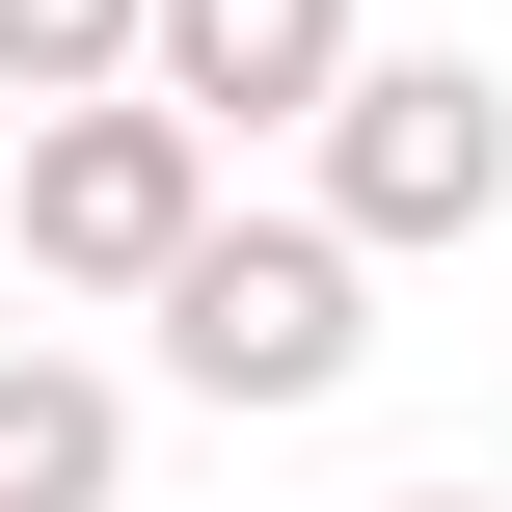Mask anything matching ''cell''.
Masks as SVG:
<instances>
[{"label":"cell","mask_w":512,"mask_h":512,"mask_svg":"<svg viewBox=\"0 0 512 512\" xmlns=\"http://www.w3.org/2000/svg\"><path fill=\"white\" fill-rule=\"evenodd\" d=\"M351 378H378V270H351L324 216H216V243L162 270V405L297 432V405H351Z\"/></svg>","instance_id":"6da1fadb"},{"label":"cell","mask_w":512,"mask_h":512,"mask_svg":"<svg viewBox=\"0 0 512 512\" xmlns=\"http://www.w3.org/2000/svg\"><path fill=\"white\" fill-rule=\"evenodd\" d=\"M378 512H486V486H378Z\"/></svg>","instance_id":"ba28073f"},{"label":"cell","mask_w":512,"mask_h":512,"mask_svg":"<svg viewBox=\"0 0 512 512\" xmlns=\"http://www.w3.org/2000/svg\"><path fill=\"white\" fill-rule=\"evenodd\" d=\"M108 486H135V378L27 324V351H0V512H108Z\"/></svg>","instance_id":"5b68a950"},{"label":"cell","mask_w":512,"mask_h":512,"mask_svg":"<svg viewBox=\"0 0 512 512\" xmlns=\"http://www.w3.org/2000/svg\"><path fill=\"white\" fill-rule=\"evenodd\" d=\"M297 162H324L297 216H324L351 270H432V243L512 216V81H486V54H351V108H324Z\"/></svg>","instance_id":"3957f363"},{"label":"cell","mask_w":512,"mask_h":512,"mask_svg":"<svg viewBox=\"0 0 512 512\" xmlns=\"http://www.w3.org/2000/svg\"><path fill=\"white\" fill-rule=\"evenodd\" d=\"M351 54H378L351 0H162V27H135V108H189V135L243 162V135H324Z\"/></svg>","instance_id":"277c9868"},{"label":"cell","mask_w":512,"mask_h":512,"mask_svg":"<svg viewBox=\"0 0 512 512\" xmlns=\"http://www.w3.org/2000/svg\"><path fill=\"white\" fill-rule=\"evenodd\" d=\"M135 27L162 0H0V108L54 135V108H135Z\"/></svg>","instance_id":"8992f818"},{"label":"cell","mask_w":512,"mask_h":512,"mask_svg":"<svg viewBox=\"0 0 512 512\" xmlns=\"http://www.w3.org/2000/svg\"><path fill=\"white\" fill-rule=\"evenodd\" d=\"M0 351H27V243H0Z\"/></svg>","instance_id":"52a82bcc"},{"label":"cell","mask_w":512,"mask_h":512,"mask_svg":"<svg viewBox=\"0 0 512 512\" xmlns=\"http://www.w3.org/2000/svg\"><path fill=\"white\" fill-rule=\"evenodd\" d=\"M243 216V162L189 135V108H54L27 135V189H0V243H27V297H108V324H162V270Z\"/></svg>","instance_id":"7a4b0ae2"},{"label":"cell","mask_w":512,"mask_h":512,"mask_svg":"<svg viewBox=\"0 0 512 512\" xmlns=\"http://www.w3.org/2000/svg\"><path fill=\"white\" fill-rule=\"evenodd\" d=\"M0 189H27V108H0Z\"/></svg>","instance_id":"9c48e42d"}]
</instances>
